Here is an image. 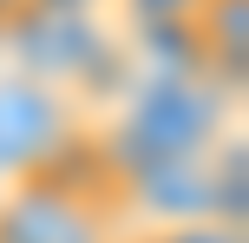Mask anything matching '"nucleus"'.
<instances>
[{
    "label": "nucleus",
    "mask_w": 249,
    "mask_h": 243,
    "mask_svg": "<svg viewBox=\"0 0 249 243\" xmlns=\"http://www.w3.org/2000/svg\"><path fill=\"white\" fill-rule=\"evenodd\" d=\"M124 230H131L124 197L99 138L86 158L46 171V178L7 184V197H0V243H131Z\"/></svg>",
    "instance_id": "nucleus-1"
},
{
    "label": "nucleus",
    "mask_w": 249,
    "mask_h": 243,
    "mask_svg": "<svg viewBox=\"0 0 249 243\" xmlns=\"http://www.w3.org/2000/svg\"><path fill=\"white\" fill-rule=\"evenodd\" d=\"M92 105L0 59V178L26 184L92 151Z\"/></svg>",
    "instance_id": "nucleus-2"
},
{
    "label": "nucleus",
    "mask_w": 249,
    "mask_h": 243,
    "mask_svg": "<svg viewBox=\"0 0 249 243\" xmlns=\"http://www.w3.org/2000/svg\"><path fill=\"white\" fill-rule=\"evenodd\" d=\"M184 33H190V53H197L203 79L216 92H236L243 86V59H249V33H243V0H197L184 13Z\"/></svg>",
    "instance_id": "nucleus-3"
},
{
    "label": "nucleus",
    "mask_w": 249,
    "mask_h": 243,
    "mask_svg": "<svg viewBox=\"0 0 249 243\" xmlns=\"http://www.w3.org/2000/svg\"><path fill=\"white\" fill-rule=\"evenodd\" d=\"M138 243H243V224L197 217V224H164V230H144Z\"/></svg>",
    "instance_id": "nucleus-4"
},
{
    "label": "nucleus",
    "mask_w": 249,
    "mask_h": 243,
    "mask_svg": "<svg viewBox=\"0 0 249 243\" xmlns=\"http://www.w3.org/2000/svg\"><path fill=\"white\" fill-rule=\"evenodd\" d=\"M33 7H39V0H0V39H7V33H13V26H20Z\"/></svg>",
    "instance_id": "nucleus-5"
},
{
    "label": "nucleus",
    "mask_w": 249,
    "mask_h": 243,
    "mask_svg": "<svg viewBox=\"0 0 249 243\" xmlns=\"http://www.w3.org/2000/svg\"><path fill=\"white\" fill-rule=\"evenodd\" d=\"M0 59H7V39H0Z\"/></svg>",
    "instance_id": "nucleus-6"
},
{
    "label": "nucleus",
    "mask_w": 249,
    "mask_h": 243,
    "mask_svg": "<svg viewBox=\"0 0 249 243\" xmlns=\"http://www.w3.org/2000/svg\"><path fill=\"white\" fill-rule=\"evenodd\" d=\"M0 197H7V178H0Z\"/></svg>",
    "instance_id": "nucleus-7"
}]
</instances>
